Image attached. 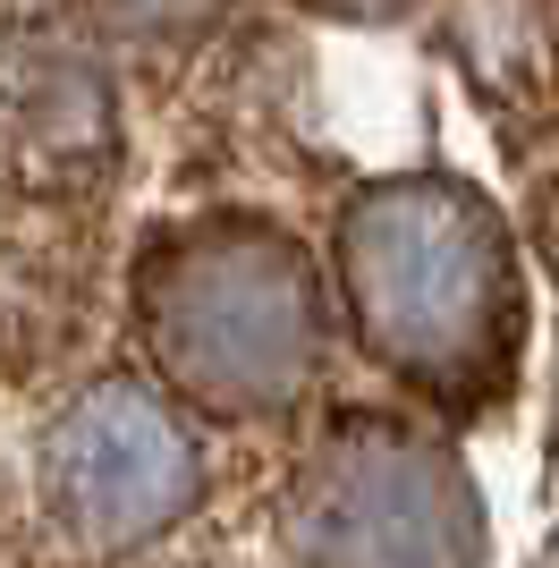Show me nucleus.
<instances>
[{"label":"nucleus","instance_id":"obj_1","mask_svg":"<svg viewBox=\"0 0 559 568\" xmlns=\"http://www.w3.org/2000/svg\"><path fill=\"white\" fill-rule=\"evenodd\" d=\"M339 288L365 348L441 399H484L509 374L517 263L509 230L458 179H390L339 221Z\"/></svg>","mask_w":559,"mask_h":568},{"label":"nucleus","instance_id":"obj_2","mask_svg":"<svg viewBox=\"0 0 559 568\" xmlns=\"http://www.w3.org/2000/svg\"><path fill=\"white\" fill-rule=\"evenodd\" d=\"M136 323L162 382L221 416H280L323 365L314 272L263 221H195L153 237L136 272Z\"/></svg>","mask_w":559,"mask_h":568},{"label":"nucleus","instance_id":"obj_3","mask_svg":"<svg viewBox=\"0 0 559 568\" xmlns=\"http://www.w3.org/2000/svg\"><path fill=\"white\" fill-rule=\"evenodd\" d=\"M297 568H475L484 509L466 467L407 425H339L288 484L280 509Z\"/></svg>","mask_w":559,"mask_h":568},{"label":"nucleus","instance_id":"obj_4","mask_svg":"<svg viewBox=\"0 0 559 568\" xmlns=\"http://www.w3.org/2000/svg\"><path fill=\"white\" fill-rule=\"evenodd\" d=\"M204 500V450L170 399L136 382H93L43 433V509L85 560L162 544Z\"/></svg>","mask_w":559,"mask_h":568},{"label":"nucleus","instance_id":"obj_5","mask_svg":"<svg viewBox=\"0 0 559 568\" xmlns=\"http://www.w3.org/2000/svg\"><path fill=\"white\" fill-rule=\"evenodd\" d=\"M119 153L111 77L69 34H9L0 43V179L34 195L102 187Z\"/></svg>","mask_w":559,"mask_h":568},{"label":"nucleus","instance_id":"obj_6","mask_svg":"<svg viewBox=\"0 0 559 568\" xmlns=\"http://www.w3.org/2000/svg\"><path fill=\"white\" fill-rule=\"evenodd\" d=\"M212 9L221 0H93V18L111 34H128V43H179V34L212 26Z\"/></svg>","mask_w":559,"mask_h":568},{"label":"nucleus","instance_id":"obj_7","mask_svg":"<svg viewBox=\"0 0 559 568\" xmlns=\"http://www.w3.org/2000/svg\"><path fill=\"white\" fill-rule=\"evenodd\" d=\"M314 9H331V18H398L407 0H314Z\"/></svg>","mask_w":559,"mask_h":568}]
</instances>
